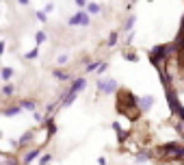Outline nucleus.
<instances>
[{
  "instance_id": "f257e3e1",
  "label": "nucleus",
  "mask_w": 184,
  "mask_h": 165,
  "mask_svg": "<svg viewBox=\"0 0 184 165\" xmlns=\"http://www.w3.org/2000/svg\"><path fill=\"white\" fill-rule=\"evenodd\" d=\"M134 0H4L2 111L50 113L126 43Z\"/></svg>"
}]
</instances>
